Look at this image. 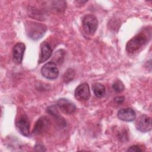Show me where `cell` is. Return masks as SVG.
Returning a JSON list of instances; mask_svg holds the SVG:
<instances>
[{
	"mask_svg": "<svg viewBox=\"0 0 152 152\" xmlns=\"http://www.w3.org/2000/svg\"><path fill=\"white\" fill-rule=\"evenodd\" d=\"M50 125V120L46 116H42L36 121L33 133L35 135H41L45 133L49 128Z\"/></svg>",
	"mask_w": 152,
	"mask_h": 152,
	"instance_id": "cell-5",
	"label": "cell"
},
{
	"mask_svg": "<svg viewBox=\"0 0 152 152\" xmlns=\"http://www.w3.org/2000/svg\"><path fill=\"white\" fill-rule=\"evenodd\" d=\"M92 90L94 94V95L99 98L103 97L106 93V90H105V87L104 86L99 83H94L92 85L91 87Z\"/></svg>",
	"mask_w": 152,
	"mask_h": 152,
	"instance_id": "cell-14",
	"label": "cell"
},
{
	"mask_svg": "<svg viewBox=\"0 0 152 152\" xmlns=\"http://www.w3.org/2000/svg\"><path fill=\"white\" fill-rule=\"evenodd\" d=\"M128 151H135V152H139V151H142L143 149L141 148V147L139 145H134L132 146H131L127 150Z\"/></svg>",
	"mask_w": 152,
	"mask_h": 152,
	"instance_id": "cell-17",
	"label": "cell"
},
{
	"mask_svg": "<svg viewBox=\"0 0 152 152\" xmlns=\"http://www.w3.org/2000/svg\"><path fill=\"white\" fill-rule=\"evenodd\" d=\"M42 75L49 80L56 79L59 75V69L54 62L49 61L46 63L40 69Z\"/></svg>",
	"mask_w": 152,
	"mask_h": 152,
	"instance_id": "cell-4",
	"label": "cell"
},
{
	"mask_svg": "<svg viewBox=\"0 0 152 152\" xmlns=\"http://www.w3.org/2000/svg\"><path fill=\"white\" fill-rule=\"evenodd\" d=\"M34 150L36 151H46V150L44 146L41 145V144H36L34 146Z\"/></svg>",
	"mask_w": 152,
	"mask_h": 152,
	"instance_id": "cell-19",
	"label": "cell"
},
{
	"mask_svg": "<svg viewBox=\"0 0 152 152\" xmlns=\"http://www.w3.org/2000/svg\"><path fill=\"white\" fill-rule=\"evenodd\" d=\"M112 88L116 93H121L124 91L125 86L124 83L121 80H117L112 84Z\"/></svg>",
	"mask_w": 152,
	"mask_h": 152,
	"instance_id": "cell-16",
	"label": "cell"
},
{
	"mask_svg": "<svg viewBox=\"0 0 152 152\" xmlns=\"http://www.w3.org/2000/svg\"><path fill=\"white\" fill-rule=\"evenodd\" d=\"M75 76V70L72 68H68L65 72L63 75V81L65 83L71 82Z\"/></svg>",
	"mask_w": 152,
	"mask_h": 152,
	"instance_id": "cell-15",
	"label": "cell"
},
{
	"mask_svg": "<svg viewBox=\"0 0 152 152\" xmlns=\"http://www.w3.org/2000/svg\"><path fill=\"white\" fill-rule=\"evenodd\" d=\"M136 128L140 132H147L151 129V119L147 115H141L135 122Z\"/></svg>",
	"mask_w": 152,
	"mask_h": 152,
	"instance_id": "cell-7",
	"label": "cell"
},
{
	"mask_svg": "<svg viewBox=\"0 0 152 152\" xmlns=\"http://www.w3.org/2000/svg\"><path fill=\"white\" fill-rule=\"evenodd\" d=\"M83 27L84 32L93 35L98 27V20L93 14H87L83 18Z\"/></svg>",
	"mask_w": 152,
	"mask_h": 152,
	"instance_id": "cell-3",
	"label": "cell"
},
{
	"mask_svg": "<svg viewBox=\"0 0 152 152\" xmlns=\"http://www.w3.org/2000/svg\"><path fill=\"white\" fill-rule=\"evenodd\" d=\"M57 106L65 114H72L77 109L75 104L65 98H61L57 102Z\"/></svg>",
	"mask_w": 152,
	"mask_h": 152,
	"instance_id": "cell-8",
	"label": "cell"
},
{
	"mask_svg": "<svg viewBox=\"0 0 152 152\" xmlns=\"http://www.w3.org/2000/svg\"><path fill=\"white\" fill-rule=\"evenodd\" d=\"M46 30V26L41 23L28 21L26 24V30L27 36L34 40L40 39L44 35Z\"/></svg>",
	"mask_w": 152,
	"mask_h": 152,
	"instance_id": "cell-2",
	"label": "cell"
},
{
	"mask_svg": "<svg viewBox=\"0 0 152 152\" xmlns=\"http://www.w3.org/2000/svg\"><path fill=\"white\" fill-rule=\"evenodd\" d=\"M75 97L80 101L87 100L90 96V90L88 84L87 83H83L75 88Z\"/></svg>",
	"mask_w": 152,
	"mask_h": 152,
	"instance_id": "cell-6",
	"label": "cell"
},
{
	"mask_svg": "<svg viewBox=\"0 0 152 152\" xmlns=\"http://www.w3.org/2000/svg\"><path fill=\"white\" fill-rule=\"evenodd\" d=\"M118 118L123 121L131 122L136 118L135 111L130 107L121 109L118 112Z\"/></svg>",
	"mask_w": 152,
	"mask_h": 152,
	"instance_id": "cell-12",
	"label": "cell"
},
{
	"mask_svg": "<svg viewBox=\"0 0 152 152\" xmlns=\"http://www.w3.org/2000/svg\"><path fill=\"white\" fill-rule=\"evenodd\" d=\"M26 49V46L23 43H17L15 45L13 48L12 56L14 61L17 64H20L21 63Z\"/></svg>",
	"mask_w": 152,
	"mask_h": 152,
	"instance_id": "cell-11",
	"label": "cell"
},
{
	"mask_svg": "<svg viewBox=\"0 0 152 152\" xmlns=\"http://www.w3.org/2000/svg\"><path fill=\"white\" fill-rule=\"evenodd\" d=\"M150 37L144 33H138L127 42L126 50L130 53L138 52L147 43Z\"/></svg>",
	"mask_w": 152,
	"mask_h": 152,
	"instance_id": "cell-1",
	"label": "cell"
},
{
	"mask_svg": "<svg viewBox=\"0 0 152 152\" xmlns=\"http://www.w3.org/2000/svg\"><path fill=\"white\" fill-rule=\"evenodd\" d=\"M16 126L21 134L25 137L30 136V122L26 115H22L17 119Z\"/></svg>",
	"mask_w": 152,
	"mask_h": 152,
	"instance_id": "cell-9",
	"label": "cell"
},
{
	"mask_svg": "<svg viewBox=\"0 0 152 152\" xmlns=\"http://www.w3.org/2000/svg\"><path fill=\"white\" fill-rule=\"evenodd\" d=\"M47 111L52 116H53V117H55L56 118V120H58V121L59 122V124L61 126H65L66 125V122L65 121L64 119V118L62 117H61L59 115V113L56 107L55 106H51L50 107H49L47 109Z\"/></svg>",
	"mask_w": 152,
	"mask_h": 152,
	"instance_id": "cell-13",
	"label": "cell"
},
{
	"mask_svg": "<svg viewBox=\"0 0 152 152\" xmlns=\"http://www.w3.org/2000/svg\"><path fill=\"white\" fill-rule=\"evenodd\" d=\"M124 97L123 96H117L114 99V101L118 104H122L124 101Z\"/></svg>",
	"mask_w": 152,
	"mask_h": 152,
	"instance_id": "cell-18",
	"label": "cell"
},
{
	"mask_svg": "<svg viewBox=\"0 0 152 152\" xmlns=\"http://www.w3.org/2000/svg\"><path fill=\"white\" fill-rule=\"evenodd\" d=\"M40 52L38 60L39 64L46 61L52 53V49L50 45L47 42H43L40 44Z\"/></svg>",
	"mask_w": 152,
	"mask_h": 152,
	"instance_id": "cell-10",
	"label": "cell"
}]
</instances>
